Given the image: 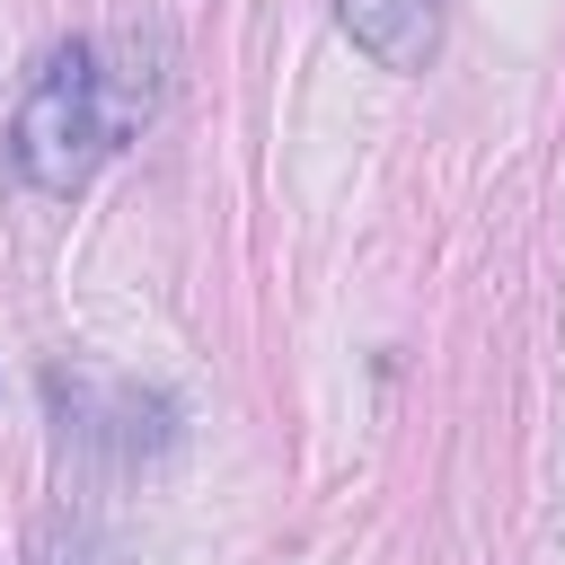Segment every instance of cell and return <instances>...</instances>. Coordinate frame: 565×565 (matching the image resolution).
<instances>
[{"mask_svg": "<svg viewBox=\"0 0 565 565\" xmlns=\"http://www.w3.org/2000/svg\"><path fill=\"white\" fill-rule=\"evenodd\" d=\"M124 124H132V97H115L97 44L71 35V44H53V53L35 62V79H26V97H18L9 168H18L35 194H79V185L106 168V150L124 141Z\"/></svg>", "mask_w": 565, "mask_h": 565, "instance_id": "1", "label": "cell"}, {"mask_svg": "<svg viewBox=\"0 0 565 565\" xmlns=\"http://www.w3.org/2000/svg\"><path fill=\"white\" fill-rule=\"evenodd\" d=\"M335 18L380 71H424L441 44V0H335Z\"/></svg>", "mask_w": 565, "mask_h": 565, "instance_id": "2", "label": "cell"}]
</instances>
